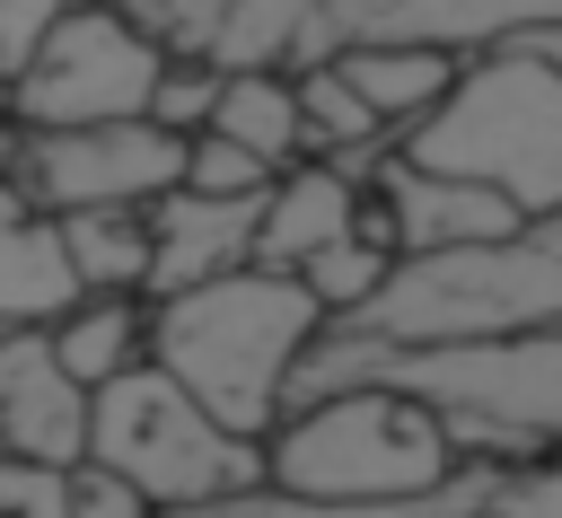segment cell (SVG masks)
Here are the masks:
<instances>
[{"label":"cell","mask_w":562,"mask_h":518,"mask_svg":"<svg viewBox=\"0 0 562 518\" xmlns=\"http://www.w3.org/2000/svg\"><path fill=\"white\" fill-rule=\"evenodd\" d=\"M360 386L430 404L457 457H562V219L518 228L509 246L395 263L360 316L307 342L281 413Z\"/></svg>","instance_id":"obj_1"},{"label":"cell","mask_w":562,"mask_h":518,"mask_svg":"<svg viewBox=\"0 0 562 518\" xmlns=\"http://www.w3.org/2000/svg\"><path fill=\"white\" fill-rule=\"evenodd\" d=\"M325 334V307L290 281V272H228L211 290L158 299L149 316V369L176 378L228 439L263 448L281 430V395L290 369L307 360V342Z\"/></svg>","instance_id":"obj_2"},{"label":"cell","mask_w":562,"mask_h":518,"mask_svg":"<svg viewBox=\"0 0 562 518\" xmlns=\"http://www.w3.org/2000/svg\"><path fill=\"white\" fill-rule=\"evenodd\" d=\"M413 176L501 193L527 228L562 219V70L518 35L457 70V88L395 140Z\"/></svg>","instance_id":"obj_3"},{"label":"cell","mask_w":562,"mask_h":518,"mask_svg":"<svg viewBox=\"0 0 562 518\" xmlns=\"http://www.w3.org/2000/svg\"><path fill=\"white\" fill-rule=\"evenodd\" d=\"M457 439L430 404L395 395V386H360V395H325L307 413H281V430L263 439V492L307 500V509H386V500H422L457 474Z\"/></svg>","instance_id":"obj_4"},{"label":"cell","mask_w":562,"mask_h":518,"mask_svg":"<svg viewBox=\"0 0 562 518\" xmlns=\"http://www.w3.org/2000/svg\"><path fill=\"white\" fill-rule=\"evenodd\" d=\"M88 465H105L114 483H132L149 518H193V509L263 492V448L228 439L158 369H123L114 386L88 395Z\"/></svg>","instance_id":"obj_5"},{"label":"cell","mask_w":562,"mask_h":518,"mask_svg":"<svg viewBox=\"0 0 562 518\" xmlns=\"http://www.w3.org/2000/svg\"><path fill=\"white\" fill-rule=\"evenodd\" d=\"M158 44L123 18V9H61L44 53L26 61V79L9 88V105L26 114V132H97V123H149L158 97Z\"/></svg>","instance_id":"obj_6"},{"label":"cell","mask_w":562,"mask_h":518,"mask_svg":"<svg viewBox=\"0 0 562 518\" xmlns=\"http://www.w3.org/2000/svg\"><path fill=\"white\" fill-rule=\"evenodd\" d=\"M26 184L53 219L79 211H149L184 184V140L158 123H97V132H35L26 140Z\"/></svg>","instance_id":"obj_7"},{"label":"cell","mask_w":562,"mask_h":518,"mask_svg":"<svg viewBox=\"0 0 562 518\" xmlns=\"http://www.w3.org/2000/svg\"><path fill=\"white\" fill-rule=\"evenodd\" d=\"M0 457L88 465V386H70L44 334H0Z\"/></svg>","instance_id":"obj_8"},{"label":"cell","mask_w":562,"mask_h":518,"mask_svg":"<svg viewBox=\"0 0 562 518\" xmlns=\"http://www.w3.org/2000/svg\"><path fill=\"white\" fill-rule=\"evenodd\" d=\"M369 202L386 211L395 228V263H422V255H474V246H509L527 219L501 202V193H474V184H448V176H413L404 158L378 167Z\"/></svg>","instance_id":"obj_9"},{"label":"cell","mask_w":562,"mask_h":518,"mask_svg":"<svg viewBox=\"0 0 562 518\" xmlns=\"http://www.w3.org/2000/svg\"><path fill=\"white\" fill-rule=\"evenodd\" d=\"M255 219L263 202H202V193H167L149 202V290L158 299H184V290H211L228 272L255 263Z\"/></svg>","instance_id":"obj_10"},{"label":"cell","mask_w":562,"mask_h":518,"mask_svg":"<svg viewBox=\"0 0 562 518\" xmlns=\"http://www.w3.org/2000/svg\"><path fill=\"white\" fill-rule=\"evenodd\" d=\"M351 219H360V193H351L334 167H290V176H272L263 219H255V272H290V281H299L325 246L351 237Z\"/></svg>","instance_id":"obj_11"},{"label":"cell","mask_w":562,"mask_h":518,"mask_svg":"<svg viewBox=\"0 0 562 518\" xmlns=\"http://www.w3.org/2000/svg\"><path fill=\"white\" fill-rule=\"evenodd\" d=\"M70 307H79V281H70L61 228L26 219L0 193V334H53Z\"/></svg>","instance_id":"obj_12"},{"label":"cell","mask_w":562,"mask_h":518,"mask_svg":"<svg viewBox=\"0 0 562 518\" xmlns=\"http://www.w3.org/2000/svg\"><path fill=\"white\" fill-rule=\"evenodd\" d=\"M334 70H342V88L378 114V132H386V140H404V132H413L448 88H457V70H465V61H448V53H395V44H360V53H342Z\"/></svg>","instance_id":"obj_13"},{"label":"cell","mask_w":562,"mask_h":518,"mask_svg":"<svg viewBox=\"0 0 562 518\" xmlns=\"http://www.w3.org/2000/svg\"><path fill=\"white\" fill-rule=\"evenodd\" d=\"M211 140L246 149L263 176H290L307 167V140H299V88L290 79H220V105H211Z\"/></svg>","instance_id":"obj_14"},{"label":"cell","mask_w":562,"mask_h":518,"mask_svg":"<svg viewBox=\"0 0 562 518\" xmlns=\"http://www.w3.org/2000/svg\"><path fill=\"white\" fill-rule=\"evenodd\" d=\"M79 299H114V290H149V211H79L53 219Z\"/></svg>","instance_id":"obj_15"},{"label":"cell","mask_w":562,"mask_h":518,"mask_svg":"<svg viewBox=\"0 0 562 518\" xmlns=\"http://www.w3.org/2000/svg\"><path fill=\"white\" fill-rule=\"evenodd\" d=\"M53 360L70 369V386H114L123 369H140V316H132V299H79L53 334Z\"/></svg>","instance_id":"obj_16"},{"label":"cell","mask_w":562,"mask_h":518,"mask_svg":"<svg viewBox=\"0 0 562 518\" xmlns=\"http://www.w3.org/2000/svg\"><path fill=\"white\" fill-rule=\"evenodd\" d=\"M299 53V0H220V35H211V70L220 79H290Z\"/></svg>","instance_id":"obj_17"},{"label":"cell","mask_w":562,"mask_h":518,"mask_svg":"<svg viewBox=\"0 0 562 518\" xmlns=\"http://www.w3.org/2000/svg\"><path fill=\"white\" fill-rule=\"evenodd\" d=\"M386 272H395V255H378L369 237H342V246H325V255L299 272V290L325 307V325H342V316H360V307L386 290Z\"/></svg>","instance_id":"obj_18"},{"label":"cell","mask_w":562,"mask_h":518,"mask_svg":"<svg viewBox=\"0 0 562 518\" xmlns=\"http://www.w3.org/2000/svg\"><path fill=\"white\" fill-rule=\"evenodd\" d=\"M211 105H220V70L167 61V70H158V97H149V123H158L167 140H202V132H211Z\"/></svg>","instance_id":"obj_19"},{"label":"cell","mask_w":562,"mask_h":518,"mask_svg":"<svg viewBox=\"0 0 562 518\" xmlns=\"http://www.w3.org/2000/svg\"><path fill=\"white\" fill-rule=\"evenodd\" d=\"M184 193H202V202H263L272 193V176L246 158V149H228V140H184Z\"/></svg>","instance_id":"obj_20"},{"label":"cell","mask_w":562,"mask_h":518,"mask_svg":"<svg viewBox=\"0 0 562 518\" xmlns=\"http://www.w3.org/2000/svg\"><path fill=\"white\" fill-rule=\"evenodd\" d=\"M70 474H79V465H70ZM70 474H61V465L0 457V518H70Z\"/></svg>","instance_id":"obj_21"},{"label":"cell","mask_w":562,"mask_h":518,"mask_svg":"<svg viewBox=\"0 0 562 518\" xmlns=\"http://www.w3.org/2000/svg\"><path fill=\"white\" fill-rule=\"evenodd\" d=\"M53 18H61V9H44V0H0V79H9V88H18V79H26V61L44 53Z\"/></svg>","instance_id":"obj_22"},{"label":"cell","mask_w":562,"mask_h":518,"mask_svg":"<svg viewBox=\"0 0 562 518\" xmlns=\"http://www.w3.org/2000/svg\"><path fill=\"white\" fill-rule=\"evenodd\" d=\"M70 518H149L132 483H114L105 465H79L70 474Z\"/></svg>","instance_id":"obj_23"},{"label":"cell","mask_w":562,"mask_h":518,"mask_svg":"<svg viewBox=\"0 0 562 518\" xmlns=\"http://www.w3.org/2000/svg\"><path fill=\"white\" fill-rule=\"evenodd\" d=\"M527 44H536V53H544V61H553V70H562V18H544V26H536V35H527Z\"/></svg>","instance_id":"obj_24"}]
</instances>
